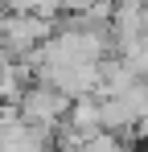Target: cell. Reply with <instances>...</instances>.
Wrapping results in <instances>:
<instances>
[{
    "label": "cell",
    "instance_id": "1",
    "mask_svg": "<svg viewBox=\"0 0 148 152\" xmlns=\"http://www.w3.org/2000/svg\"><path fill=\"white\" fill-rule=\"evenodd\" d=\"M70 95H62L58 86H49V82H33L29 91L21 95L17 103V111H21V119L29 127H41V132H58V127L66 124V115H70Z\"/></svg>",
    "mask_w": 148,
    "mask_h": 152
},
{
    "label": "cell",
    "instance_id": "2",
    "mask_svg": "<svg viewBox=\"0 0 148 152\" xmlns=\"http://www.w3.org/2000/svg\"><path fill=\"white\" fill-rule=\"evenodd\" d=\"M58 21H45L37 12H8V25H4V53L8 58H29L33 50H41L49 37H53Z\"/></svg>",
    "mask_w": 148,
    "mask_h": 152
},
{
    "label": "cell",
    "instance_id": "3",
    "mask_svg": "<svg viewBox=\"0 0 148 152\" xmlns=\"http://www.w3.org/2000/svg\"><path fill=\"white\" fill-rule=\"evenodd\" d=\"M66 127L91 136V132H103V99L99 95H82V99L70 103V115H66Z\"/></svg>",
    "mask_w": 148,
    "mask_h": 152
},
{
    "label": "cell",
    "instance_id": "4",
    "mask_svg": "<svg viewBox=\"0 0 148 152\" xmlns=\"http://www.w3.org/2000/svg\"><path fill=\"white\" fill-rule=\"evenodd\" d=\"M78 152H132V140L123 132H91V136H82Z\"/></svg>",
    "mask_w": 148,
    "mask_h": 152
},
{
    "label": "cell",
    "instance_id": "5",
    "mask_svg": "<svg viewBox=\"0 0 148 152\" xmlns=\"http://www.w3.org/2000/svg\"><path fill=\"white\" fill-rule=\"evenodd\" d=\"M4 25H8V12H0V50H4Z\"/></svg>",
    "mask_w": 148,
    "mask_h": 152
},
{
    "label": "cell",
    "instance_id": "6",
    "mask_svg": "<svg viewBox=\"0 0 148 152\" xmlns=\"http://www.w3.org/2000/svg\"><path fill=\"white\" fill-rule=\"evenodd\" d=\"M0 8H4V0H0Z\"/></svg>",
    "mask_w": 148,
    "mask_h": 152
}]
</instances>
